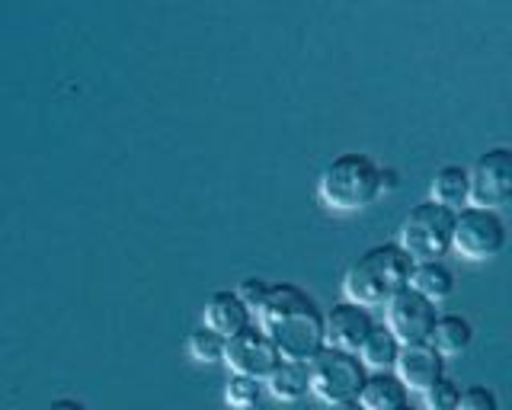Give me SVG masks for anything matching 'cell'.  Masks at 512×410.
Here are the masks:
<instances>
[{
    "instance_id": "4",
    "label": "cell",
    "mask_w": 512,
    "mask_h": 410,
    "mask_svg": "<svg viewBox=\"0 0 512 410\" xmlns=\"http://www.w3.org/2000/svg\"><path fill=\"white\" fill-rule=\"evenodd\" d=\"M452 231H455V212L426 199L416 202L407 212L397 244L413 260H442L452 254Z\"/></svg>"
},
{
    "instance_id": "23",
    "label": "cell",
    "mask_w": 512,
    "mask_h": 410,
    "mask_svg": "<svg viewBox=\"0 0 512 410\" xmlns=\"http://www.w3.org/2000/svg\"><path fill=\"white\" fill-rule=\"evenodd\" d=\"M269 286H272V282H266V279H260V276H247V279L234 289L240 302H244V305L253 311V318H256V311H260V305L266 302Z\"/></svg>"
},
{
    "instance_id": "11",
    "label": "cell",
    "mask_w": 512,
    "mask_h": 410,
    "mask_svg": "<svg viewBox=\"0 0 512 410\" xmlns=\"http://www.w3.org/2000/svg\"><path fill=\"white\" fill-rule=\"evenodd\" d=\"M394 375L407 385V391H426L432 382H439L445 375V356L432 346L423 343H400V353L394 362Z\"/></svg>"
},
{
    "instance_id": "24",
    "label": "cell",
    "mask_w": 512,
    "mask_h": 410,
    "mask_svg": "<svg viewBox=\"0 0 512 410\" xmlns=\"http://www.w3.org/2000/svg\"><path fill=\"white\" fill-rule=\"evenodd\" d=\"M45 410H87L80 401H74V398H58V401H52Z\"/></svg>"
},
{
    "instance_id": "26",
    "label": "cell",
    "mask_w": 512,
    "mask_h": 410,
    "mask_svg": "<svg viewBox=\"0 0 512 410\" xmlns=\"http://www.w3.org/2000/svg\"><path fill=\"white\" fill-rule=\"evenodd\" d=\"M394 410H416L413 404H400V407H394Z\"/></svg>"
},
{
    "instance_id": "18",
    "label": "cell",
    "mask_w": 512,
    "mask_h": 410,
    "mask_svg": "<svg viewBox=\"0 0 512 410\" xmlns=\"http://www.w3.org/2000/svg\"><path fill=\"white\" fill-rule=\"evenodd\" d=\"M397 353H400V340H397L384 324H375L372 330H368L365 343L359 346V359L365 362V369H368V372L394 369Z\"/></svg>"
},
{
    "instance_id": "7",
    "label": "cell",
    "mask_w": 512,
    "mask_h": 410,
    "mask_svg": "<svg viewBox=\"0 0 512 410\" xmlns=\"http://www.w3.org/2000/svg\"><path fill=\"white\" fill-rule=\"evenodd\" d=\"M471 180V205L500 212L512 202V148L496 145L487 148L468 167Z\"/></svg>"
},
{
    "instance_id": "5",
    "label": "cell",
    "mask_w": 512,
    "mask_h": 410,
    "mask_svg": "<svg viewBox=\"0 0 512 410\" xmlns=\"http://www.w3.org/2000/svg\"><path fill=\"white\" fill-rule=\"evenodd\" d=\"M506 241H509V231H506L503 212L480 209V205H464V209L455 212L452 254L471 263H487L503 254Z\"/></svg>"
},
{
    "instance_id": "15",
    "label": "cell",
    "mask_w": 512,
    "mask_h": 410,
    "mask_svg": "<svg viewBox=\"0 0 512 410\" xmlns=\"http://www.w3.org/2000/svg\"><path fill=\"white\" fill-rule=\"evenodd\" d=\"M359 404L365 410H394L400 404H410L407 385L394 375V369L384 372H368L365 385L359 391Z\"/></svg>"
},
{
    "instance_id": "10",
    "label": "cell",
    "mask_w": 512,
    "mask_h": 410,
    "mask_svg": "<svg viewBox=\"0 0 512 410\" xmlns=\"http://www.w3.org/2000/svg\"><path fill=\"white\" fill-rule=\"evenodd\" d=\"M378 321L372 318V308H362L356 302H336L327 314H324V337L327 346H336V350L346 353H359V346L365 343L368 330H372Z\"/></svg>"
},
{
    "instance_id": "20",
    "label": "cell",
    "mask_w": 512,
    "mask_h": 410,
    "mask_svg": "<svg viewBox=\"0 0 512 410\" xmlns=\"http://www.w3.org/2000/svg\"><path fill=\"white\" fill-rule=\"evenodd\" d=\"M263 391H266V385L260 382V378L231 372L228 385H224V401H228L231 407H237V410H250V407H256L263 401Z\"/></svg>"
},
{
    "instance_id": "17",
    "label": "cell",
    "mask_w": 512,
    "mask_h": 410,
    "mask_svg": "<svg viewBox=\"0 0 512 410\" xmlns=\"http://www.w3.org/2000/svg\"><path fill=\"white\" fill-rule=\"evenodd\" d=\"M429 343L448 359V356H461L471 350L474 343V324L464 318V314H439L436 327H432Z\"/></svg>"
},
{
    "instance_id": "9",
    "label": "cell",
    "mask_w": 512,
    "mask_h": 410,
    "mask_svg": "<svg viewBox=\"0 0 512 410\" xmlns=\"http://www.w3.org/2000/svg\"><path fill=\"white\" fill-rule=\"evenodd\" d=\"M279 359L282 356L276 350V343L269 340V334L260 324H250L247 330H240V334L228 337V343H224V362H228V369L237 375L260 378V382H266V375L279 366Z\"/></svg>"
},
{
    "instance_id": "3",
    "label": "cell",
    "mask_w": 512,
    "mask_h": 410,
    "mask_svg": "<svg viewBox=\"0 0 512 410\" xmlns=\"http://www.w3.org/2000/svg\"><path fill=\"white\" fill-rule=\"evenodd\" d=\"M413 257L397 241H384L368 247L346 266L343 273V298L362 308H384L391 298L410 286Z\"/></svg>"
},
{
    "instance_id": "12",
    "label": "cell",
    "mask_w": 512,
    "mask_h": 410,
    "mask_svg": "<svg viewBox=\"0 0 512 410\" xmlns=\"http://www.w3.org/2000/svg\"><path fill=\"white\" fill-rule=\"evenodd\" d=\"M202 321H205V327H212L215 334H221L224 340L240 334V330H247L250 324H256L253 311L240 302L234 289H221L215 295H208V302L202 308Z\"/></svg>"
},
{
    "instance_id": "14",
    "label": "cell",
    "mask_w": 512,
    "mask_h": 410,
    "mask_svg": "<svg viewBox=\"0 0 512 410\" xmlns=\"http://www.w3.org/2000/svg\"><path fill=\"white\" fill-rule=\"evenodd\" d=\"M429 199L445 205V209H464L471 205V180H468V167L461 164H442L429 180Z\"/></svg>"
},
{
    "instance_id": "8",
    "label": "cell",
    "mask_w": 512,
    "mask_h": 410,
    "mask_svg": "<svg viewBox=\"0 0 512 410\" xmlns=\"http://www.w3.org/2000/svg\"><path fill=\"white\" fill-rule=\"evenodd\" d=\"M439 308L423 298L420 292H413L410 286L400 289L388 305H384V327L400 343H423L429 340L432 327H436Z\"/></svg>"
},
{
    "instance_id": "2",
    "label": "cell",
    "mask_w": 512,
    "mask_h": 410,
    "mask_svg": "<svg viewBox=\"0 0 512 410\" xmlns=\"http://www.w3.org/2000/svg\"><path fill=\"white\" fill-rule=\"evenodd\" d=\"M397 186V173L365 151H343L320 170L317 196L333 212H362Z\"/></svg>"
},
{
    "instance_id": "22",
    "label": "cell",
    "mask_w": 512,
    "mask_h": 410,
    "mask_svg": "<svg viewBox=\"0 0 512 410\" xmlns=\"http://www.w3.org/2000/svg\"><path fill=\"white\" fill-rule=\"evenodd\" d=\"M458 410H500V394L487 385H471L461 388V404Z\"/></svg>"
},
{
    "instance_id": "1",
    "label": "cell",
    "mask_w": 512,
    "mask_h": 410,
    "mask_svg": "<svg viewBox=\"0 0 512 410\" xmlns=\"http://www.w3.org/2000/svg\"><path fill=\"white\" fill-rule=\"evenodd\" d=\"M256 324L276 343L282 359L311 362L327 346L324 311L295 282H272L266 302L256 311Z\"/></svg>"
},
{
    "instance_id": "16",
    "label": "cell",
    "mask_w": 512,
    "mask_h": 410,
    "mask_svg": "<svg viewBox=\"0 0 512 410\" xmlns=\"http://www.w3.org/2000/svg\"><path fill=\"white\" fill-rule=\"evenodd\" d=\"M410 289L429 298L432 305L445 302L455 292V273L452 266H445L442 260H416L410 273Z\"/></svg>"
},
{
    "instance_id": "19",
    "label": "cell",
    "mask_w": 512,
    "mask_h": 410,
    "mask_svg": "<svg viewBox=\"0 0 512 410\" xmlns=\"http://www.w3.org/2000/svg\"><path fill=\"white\" fill-rule=\"evenodd\" d=\"M224 340L221 334H215L212 327H196V330H189V337H186V353L196 359V362H205V366H212V362H224Z\"/></svg>"
},
{
    "instance_id": "25",
    "label": "cell",
    "mask_w": 512,
    "mask_h": 410,
    "mask_svg": "<svg viewBox=\"0 0 512 410\" xmlns=\"http://www.w3.org/2000/svg\"><path fill=\"white\" fill-rule=\"evenodd\" d=\"M327 410H365L359 401H343V404H327Z\"/></svg>"
},
{
    "instance_id": "6",
    "label": "cell",
    "mask_w": 512,
    "mask_h": 410,
    "mask_svg": "<svg viewBox=\"0 0 512 410\" xmlns=\"http://www.w3.org/2000/svg\"><path fill=\"white\" fill-rule=\"evenodd\" d=\"M311 394L324 404H343V401H359V391L368 378L365 362L359 353L336 350V346H324L311 362Z\"/></svg>"
},
{
    "instance_id": "21",
    "label": "cell",
    "mask_w": 512,
    "mask_h": 410,
    "mask_svg": "<svg viewBox=\"0 0 512 410\" xmlns=\"http://www.w3.org/2000/svg\"><path fill=\"white\" fill-rule=\"evenodd\" d=\"M423 401L429 410H458L461 404V385L455 382L452 375H442L439 382H432L423 391Z\"/></svg>"
},
{
    "instance_id": "13",
    "label": "cell",
    "mask_w": 512,
    "mask_h": 410,
    "mask_svg": "<svg viewBox=\"0 0 512 410\" xmlns=\"http://www.w3.org/2000/svg\"><path fill=\"white\" fill-rule=\"evenodd\" d=\"M266 391L282 404H295L311 394V369L308 362H295V359H279V366L266 375Z\"/></svg>"
}]
</instances>
